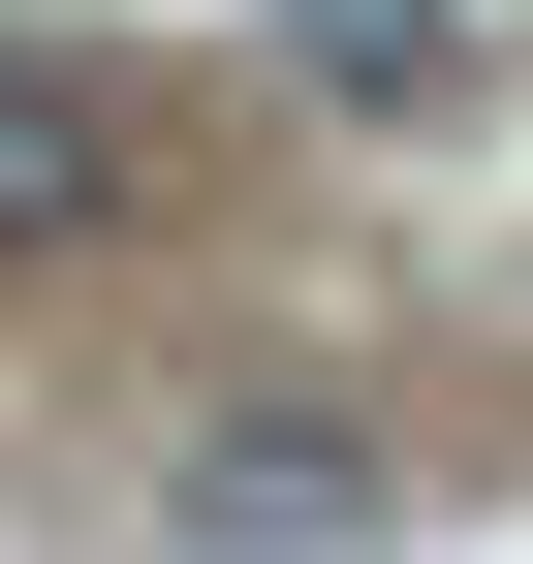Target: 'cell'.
<instances>
[{
	"label": "cell",
	"instance_id": "cell-2",
	"mask_svg": "<svg viewBox=\"0 0 533 564\" xmlns=\"http://www.w3.org/2000/svg\"><path fill=\"white\" fill-rule=\"evenodd\" d=\"M409 533V440H346V408H220L188 440V564H377Z\"/></svg>",
	"mask_w": 533,
	"mask_h": 564
},
{
	"label": "cell",
	"instance_id": "cell-1",
	"mask_svg": "<svg viewBox=\"0 0 533 564\" xmlns=\"http://www.w3.org/2000/svg\"><path fill=\"white\" fill-rule=\"evenodd\" d=\"M126 220H157V63L0 32V282H63V251H126Z\"/></svg>",
	"mask_w": 533,
	"mask_h": 564
}]
</instances>
